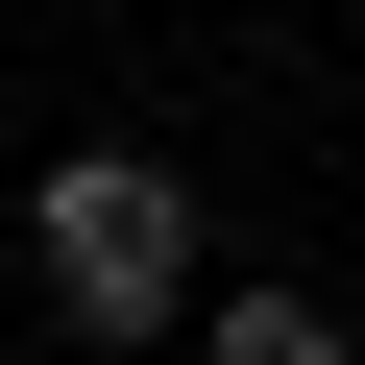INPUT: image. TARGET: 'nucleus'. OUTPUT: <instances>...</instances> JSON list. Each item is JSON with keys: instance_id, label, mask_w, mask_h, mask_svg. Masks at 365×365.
I'll return each mask as SVG.
<instances>
[{"instance_id": "f03ea898", "label": "nucleus", "mask_w": 365, "mask_h": 365, "mask_svg": "<svg viewBox=\"0 0 365 365\" xmlns=\"http://www.w3.org/2000/svg\"><path fill=\"white\" fill-rule=\"evenodd\" d=\"M195 365H341L317 292H195Z\"/></svg>"}, {"instance_id": "f257e3e1", "label": "nucleus", "mask_w": 365, "mask_h": 365, "mask_svg": "<svg viewBox=\"0 0 365 365\" xmlns=\"http://www.w3.org/2000/svg\"><path fill=\"white\" fill-rule=\"evenodd\" d=\"M25 292L73 317V341H170L195 317V170H146V146H73V170H25Z\"/></svg>"}]
</instances>
